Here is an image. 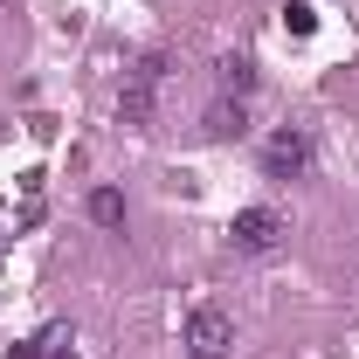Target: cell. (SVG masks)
I'll return each mask as SVG.
<instances>
[{
  "mask_svg": "<svg viewBox=\"0 0 359 359\" xmlns=\"http://www.w3.org/2000/svg\"><path fill=\"white\" fill-rule=\"evenodd\" d=\"M228 346H235V318L222 304H194L187 311V353L194 359H228Z\"/></svg>",
  "mask_w": 359,
  "mask_h": 359,
  "instance_id": "obj_1",
  "label": "cell"
},
{
  "mask_svg": "<svg viewBox=\"0 0 359 359\" xmlns=\"http://www.w3.org/2000/svg\"><path fill=\"white\" fill-rule=\"evenodd\" d=\"M83 208H90V222H97V228H125V194H118V187H97Z\"/></svg>",
  "mask_w": 359,
  "mask_h": 359,
  "instance_id": "obj_6",
  "label": "cell"
},
{
  "mask_svg": "<svg viewBox=\"0 0 359 359\" xmlns=\"http://www.w3.org/2000/svg\"><path fill=\"white\" fill-rule=\"evenodd\" d=\"M304 166H311V138L297 132V125L269 132V145H263V173H269V180H297Z\"/></svg>",
  "mask_w": 359,
  "mask_h": 359,
  "instance_id": "obj_4",
  "label": "cell"
},
{
  "mask_svg": "<svg viewBox=\"0 0 359 359\" xmlns=\"http://www.w3.org/2000/svg\"><path fill=\"white\" fill-rule=\"evenodd\" d=\"M256 90V62L249 55H228L222 62V97H249Z\"/></svg>",
  "mask_w": 359,
  "mask_h": 359,
  "instance_id": "obj_7",
  "label": "cell"
},
{
  "mask_svg": "<svg viewBox=\"0 0 359 359\" xmlns=\"http://www.w3.org/2000/svg\"><path fill=\"white\" fill-rule=\"evenodd\" d=\"M201 132H208V138H242V132H249V104H242V97H222V104H208Z\"/></svg>",
  "mask_w": 359,
  "mask_h": 359,
  "instance_id": "obj_5",
  "label": "cell"
},
{
  "mask_svg": "<svg viewBox=\"0 0 359 359\" xmlns=\"http://www.w3.org/2000/svg\"><path fill=\"white\" fill-rule=\"evenodd\" d=\"M48 359H76V353H48Z\"/></svg>",
  "mask_w": 359,
  "mask_h": 359,
  "instance_id": "obj_11",
  "label": "cell"
},
{
  "mask_svg": "<svg viewBox=\"0 0 359 359\" xmlns=\"http://www.w3.org/2000/svg\"><path fill=\"white\" fill-rule=\"evenodd\" d=\"M159 76H166V55H138L125 90H118V118L125 125H145L152 118V97H159Z\"/></svg>",
  "mask_w": 359,
  "mask_h": 359,
  "instance_id": "obj_2",
  "label": "cell"
},
{
  "mask_svg": "<svg viewBox=\"0 0 359 359\" xmlns=\"http://www.w3.org/2000/svg\"><path fill=\"white\" fill-rule=\"evenodd\" d=\"M283 235H290V228H283V215H276V208H263V201H256V208H235V222H228V242H235V249H249V256H269Z\"/></svg>",
  "mask_w": 359,
  "mask_h": 359,
  "instance_id": "obj_3",
  "label": "cell"
},
{
  "mask_svg": "<svg viewBox=\"0 0 359 359\" xmlns=\"http://www.w3.org/2000/svg\"><path fill=\"white\" fill-rule=\"evenodd\" d=\"M35 346H42V353H69L76 339H69V325H48V332H42V339H35Z\"/></svg>",
  "mask_w": 359,
  "mask_h": 359,
  "instance_id": "obj_9",
  "label": "cell"
},
{
  "mask_svg": "<svg viewBox=\"0 0 359 359\" xmlns=\"http://www.w3.org/2000/svg\"><path fill=\"white\" fill-rule=\"evenodd\" d=\"M7 359H42V346H14V353H7Z\"/></svg>",
  "mask_w": 359,
  "mask_h": 359,
  "instance_id": "obj_10",
  "label": "cell"
},
{
  "mask_svg": "<svg viewBox=\"0 0 359 359\" xmlns=\"http://www.w3.org/2000/svg\"><path fill=\"white\" fill-rule=\"evenodd\" d=\"M283 35H318V0H283Z\"/></svg>",
  "mask_w": 359,
  "mask_h": 359,
  "instance_id": "obj_8",
  "label": "cell"
}]
</instances>
